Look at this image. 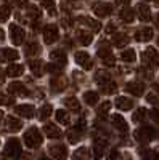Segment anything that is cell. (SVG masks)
<instances>
[{
    "mask_svg": "<svg viewBox=\"0 0 159 160\" xmlns=\"http://www.w3.org/2000/svg\"><path fill=\"white\" fill-rule=\"evenodd\" d=\"M119 157H121V154L117 152V149H113L108 155V160H119Z\"/></svg>",
    "mask_w": 159,
    "mask_h": 160,
    "instance_id": "7dc6e473",
    "label": "cell"
},
{
    "mask_svg": "<svg viewBox=\"0 0 159 160\" xmlns=\"http://www.w3.org/2000/svg\"><path fill=\"white\" fill-rule=\"evenodd\" d=\"M76 62L81 66L82 69H85V71H90V69H92V66H93L90 55H88V53H85V51H79V53H76Z\"/></svg>",
    "mask_w": 159,
    "mask_h": 160,
    "instance_id": "ba28073f",
    "label": "cell"
},
{
    "mask_svg": "<svg viewBox=\"0 0 159 160\" xmlns=\"http://www.w3.org/2000/svg\"><path fill=\"white\" fill-rule=\"evenodd\" d=\"M77 40H79V43L81 45H90L92 43V40H93V34L88 32V31H77Z\"/></svg>",
    "mask_w": 159,
    "mask_h": 160,
    "instance_id": "603a6c76",
    "label": "cell"
},
{
    "mask_svg": "<svg viewBox=\"0 0 159 160\" xmlns=\"http://www.w3.org/2000/svg\"><path fill=\"white\" fill-rule=\"evenodd\" d=\"M111 123H113V127H114L117 131L125 133V131L129 130V125H127V122H125V118H124L122 115H119V114L111 115Z\"/></svg>",
    "mask_w": 159,
    "mask_h": 160,
    "instance_id": "4fadbf2b",
    "label": "cell"
},
{
    "mask_svg": "<svg viewBox=\"0 0 159 160\" xmlns=\"http://www.w3.org/2000/svg\"><path fill=\"white\" fill-rule=\"evenodd\" d=\"M45 69H47L48 72H58V71H60V68H58V66H55V64H47Z\"/></svg>",
    "mask_w": 159,
    "mask_h": 160,
    "instance_id": "681fc988",
    "label": "cell"
},
{
    "mask_svg": "<svg viewBox=\"0 0 159 160\" xmlns=\"http://www.w3.org/2000/svg\"><path fill=\"white\" fill-rule=\"evenodd\" d=\"M13 102H15V101H13L11 98H8V96H0V104H2V106H10Z\"/></svg>",
    "mask_w": 159,
    "mask_h": 160,
    "instance_id": "bcb514c9",
    "label": "cell"
},
{
    "mask_svg": "<svg viewBox=\"0 0 159 160\" xmlns=\"http://www.w3.org/2000/svg\"><path fill=\"white\" fill-rule=\"evenodd\" d=\"M66 85H68V80H66L64 77H55L50 82V88L53 91H63L66 88Z\"/></svg>",
    "mask_w": 159,
    "mask_h": 160,
    "instance_id": "7402d4cb",
    "label": "cell"
},
{
    "mask_svg": "<svg viewBox=\"0 0 159 160\" xmlns=\"http://www.w3.org/2000/svg\"><path fill=\"white\" fill-rule=\"evenodd\" d=\"M119 15H121V19H122L124 22H132V21L135 19V11L132 10L130 7H124Z\"/></svg>",
    "mask_w": 159,
    "mask_h": 160,
    "instance_id": "d4e9b609",
    "label": "cell"
},
{
    "mask_svg": "<svg viewBox=\"0 0 159 160\" xmlns=\"http://www.w3.org/2000/svg\"><path fill=\"white\" fill-rule=\"evenodd\" d=\"M79 139H81V133H79V131H76V130H71V131L68 133V141H69L71 144H76V142H79Z\"/></svg>",
    "mask_w": 159,
    "mask_h": 160,
    "instance_id": "b9f144b4",
    "label": "cell"
},
{
    "mask_svg": "<svg viewBox=\"0 0 159 160\" xmlns=\"http://www.w3.org/2000/svg\"><path fill=\"white\" fill-rule=\"evenodd\" d=\"M130 2V0H117V3H121V5H127Z\"/></svg>",
    "mask_w": 159,
    "mask_h": 160,
    "instance_id": "816d5d0a",
    "label": "cell"
},
{
    "mask_svg": "<svg viewBox=\"0 0 159 160\" xmlns=\"http://www.w3.org/2000/svg\"><path fill=\"white\" fill-rule=\"evenodd\" d=\"M98 56L101 58V61L106 64V66H114V56H113V53L108 47H103L98 50Z\"/></svg>",
    "mask_w": 159,
    "mask_h": 160,
    "instance_id": "2e32d148",
    "label": "cell"
},
{
    "mask_svg": "<svg viewBox=\"0 0 159 160\" xmlns=\"http://www.w3.org/2000/svg\"><path fill=\"white\" fill-rule=\"evenodd\" d=\"M125 90L130 93V95H135V96H141L145 93V85L141 82H129L125 85Z\"/></svg>",
    "mask_w": 159,
    "mask_h": 160,
    "instance_id": "e0dca14e",
    "label": "cell"
},
{
    "mask_svg": "<svg viewBox=\"0 0 159 160\" xmlns=\"http://www.w3.org/2000/svg\"><path fill=\"white\" fill-rule=\"evenodd\" d=\"M113 29H114V24H108V26H106V32H108V34H111Z\"/></svg>",
    "mask_w": 159,
    "mask_h": 160,
    "instance_id": "f907efd6",
    "label": "cell"
},
{
    "mask_svg": "<svg viewBox=\"0 0 159 160\" xmlns=\"http://www.w3.org/2000/svg\"><path fill=\"white\" fill-rule=\"evenodd\" d=\"M135 58H137L135 50H132V48H127V50H124V51L121 53V59H122L124 62H134Z\"/></svg>",
    "mask_w": 159,
    "mask_h": 160,
    "instance_id": "d6a6232c",
    "label": "cell"
},
{
    "mask_svg": "<svg viewBox=\"0 0 159 160\" xmlns=\"http://www.w3.org/2000/svg\"><path fill=\"white\" fill-rule=\"evenodd\" d=\"M24 74V68L21 64H10L7 68V75L11 77V78H16V77H21Z\"/></svg>",
    "mask_w": 159,
    "mask_h": 160,
    "instance_id": "44dd1931",
    "label": "cell"
},
{
    "mask_svg": "<svg viewBox=\"0 0 159 160\" xmlns=\"http://www.w3.org/2000/svg\"><path fill=\"white\" fill-rule=\"evenodd\" d=\"M100 88H101V91H104V93H109V95H113V93L117 90V85H116L114 82H108V83L101 85Z\"/></svg>",
    "mask_w": 159,
    "mask_h": 160,
    "instance_id": "f35d334b",
    "label": "cell"
},
{
    "mask_svg": "<svg viewBox=\"0 0 159 160\" xmlns=\"http://www.w3.org/2000/svg\"><path fill=\"white\" fill-rule=\"evenodd\" d=\"M44 133H45V136L50 138V139H60L63 136V133L61 130L56 127V125H53V123H47L44 127Z\"/></svg>",
    "mask_w": 159,
    "mask_h": 160,
    "instance_id": "9a60e30c",
    "label": "cell"
},
{
    "mask_svg": "<svg viewBox=\"0 0 159 160\" xmlns=\"http://www.w3.org/2000/svg\"><path fill=\"white\" fill-rule=\"evenodd\" d=\"M145 115H146V109H145V108H138L134 112V115H132V120H134V122H141V120L145 118Z\"/></svg>",
    "mask_w": 159,
    "mask_h": 160,
    "instance_id": "74e56055",
    "label": "cell"
},
{
    "mask_svg": "<svg viewBox=\"0 0 159 160\" xmlns=\"http://www.w3.org/2000/svg\"><path fill=\"white\" fill-rule=\"evenodd\" d=\"M141 61L148 66V68L154 69L157 68V64H159V55H157V51L153 48V47H148L146 50L143 51V55H141Z\"/></svg>",
    "mask_w": 159,
    "mask_h": 160,
    "instance_id": "7a4b0ae2",
    "label": "cell"
},
{
    "mask_svg": "<svg viewBox=\"0 0 159 160\" xmlns=\"http://www.w3.org/2000/svg\"><path fill=\"white\" fill-rule=\"evenodd\" d=\"M153 88L156 90V93H159V83H154V85H153Z\"/></svg>",
    "mask_w": 159,
    "mask_h": 160,
    "instance_id": "db71d44e",
    "label": "cell"
},
{
    "mask_svg": "<svg viewBox=\"0 0 159 160\" xmlns=\"http://www.w3.org/2000/svg\"><path fill=\"white\" fill-rule=\"evenodd\" d=\"M48 152L55 160H66V157H68V149H66V146H63V144L48 146Z\"/></svg>",
    "mask_w": 159,
    "mask_h": 160,
    "instance_id": "52a82bcc",
    "label": "cell"
},
{
    "mask_svg": "<svg viewBox=\"0 0 159 160\" xmlns=\"http://www.w3.org/2000/svg\"><path fill=\"white\" fill-rule=\"evenodd\" d=\"M51 112H53V108H51L50 104H45L44 108L40 109V114H39V115H40L42 120H45V118H48V117L51 115Z\"/></svg>",
    "mask_w": 159,
    "mask_h": 160,
    "instance_id": "60d3db41",
    "label": "cell"
},
{
    "mask_svg": "<svg viewBox=\"0 0 159 160\" xmlns=\"http://www.w3.org/2000/svg\"><path fill=\"white\" fill-rule=\"evenodd\" d=\"M55 117H56L58 122L63 123V125H68V123H69V115H68V112H66L64 109H58V111L55 112Z\"/></svg>",
    "mask_w": 159,
    "mask_h": 160,
    "instance_id": "836d02e7",
    "label": "cell"
},
{
    "mask_svg": "<svg viewBox=\"0 0 159 160\" xmlns=\"http://www.w3.org/2000/svg\"><path fill=\"white\" fill-rule=\"evenodd\" d=\"M157 43H159V38H157Z\"/></svg>",
    "mask_w": 159,
    "mask_h": 160,
    "instance_id": "680465c9",
    "label": "cell"
},
{
    "mask_svg": "<svg viewBox=\"0 0 159 160\" xmlns=\"http://www.w3.org/2000/svg\"><path fill=\"white\" fill-rule=\"evenodd\" d=\"M111 11H113V7H111L109 3L97 2V3L93 5V13H95L98 18H106V16H109Z\"/></svg>",
    "mask_w": 159,
    "mask_h": 160,
    "instance_id": "9c48e42d",
    "label": "cell"
},
{
    "mask_svg": "<svg viewBox=\"0 0 159 160\" xmlns=\"http://www.w3.org/2000/svg\"><path fill=\"white\" fill-rule=\"evenodd\" d=\"M74 160H88L90 158V151L87 148H79L74 154H72Z\"/></svg>",
    "mask_w": 159,
    "mask_h": 160,
    "instance_id": "4dcf8cb0",
    "label": "cell"
},
{
    "mask_svg": "<svg viewBox=\"0 0 159 160\" xmlns=\"http://www.w3.org/2000/svg\"><path fill=\"white\" fill-rule=\"evenodd\" d=\"M15 112L21 117H26V118H32L34 114H35V109L32 104H19L15 108Z\"/></svg>",
    "mask_w": 159,
    "mask_h": 160,
    "instance_id": "8fae6325",
    "label": "cell"
},
{
    "mask_svg": "<svg viewBox=\"0 0 159 160\" xmlns=\"http://www.w3.org/2000/svg\"><path fill=\"white\" fill-rule=\"evenodd\" d=\"M113 43H114V47H117V48H122V47H125V45L129 43V37H127L125 34H116L114 38H113Z\"/></svg>",
    "mask_w": 159,
    "mask_h": 160,
    "instance_id": "f546056e",
    "label": "cell"
},
{
    "mask_svg": "<svg viewBox=\"0 0 159 160\" xmlns=\"http://www.w3.org/2000/svg\"><path fill=\"white\" fill-rule=\"evenodd\" d=\"M79 21L84 22V24H87L88 28H93L95 31H100V28H101L98 21H95V19H90L88 16H81V18H79Z\"/></svg>",
    "mask_w": 159,
    "mask_h": 160,
    "instance_id": "e575fe53",
    "label": "cell"
},
{
    "mask_svg": "<svg viewBox=\"0 0 159 160\" xmlns=\"http://www.w3.org/2000/svg\"><path fill=\"white\" fill-rule=\"evenodd\" d=\"M154 136H156V131L151 127H143L135 131V139L140 142H150L151 139H154Z\"/></svg>",
    "mask_w": 159,
    "mask_h": 160,
    "instance_id": "8992f818",
    "label": "cell"
},
{
    "mask_svg": "<svg viewBox=\"0 0 159 160\" xmlns=\"http://www.w3.org/2000/svg\"><path fill=\"white\" fill-rule=\"evenodd\" d=\"M154 21H156V24L159 26V13H157V15H156V19H154Z\"/></svg>",
    "mask_w": 159,
    "mask_h": 160,
    "instance_id": "11a10c76",
    "label": "cell"
},
{
    "mask_svg": "<svg viewBox=\"0 0 159 160\" xmlns=\"http://www.w3.org/2000/svg\"><path fill=\"white\" fill-rule=\"evenodd\" d=\"M5 155L10 158H18L21 155V142L18 138H10L5 144Z\"/></svg>",
    "mask_w": 159,
    "mask_h": 160,
    "instance_id": "3957f363",
    "label": "cell"
},
{
    "mask_svg": "<svg viewBox=\"0 0 159 160\" xmlns=\"http://www.w3.org/2000/svg\"><path fill=\"white\" fill-rule=\"evenodd\" d=\"M150 115H151V118L154 120V122L159 123V109H153V111L150 112Z\"/></svg>",
    "mask_w": 159,
    "mask_h": 160,
    "instance_id": "c3c4849f",
    "label": "cell"
},
{
    "mask_svg": "<svg viewBox=\"0 0 159 160\" xmlns=\"http://www.w3.org/2000/svg\"><path fill=\"white\" fill-rule=\"evenodd\" d=\"M153 29L151 28H141L137 31L135 34V38L138 40V42H150V40L153 38Z\"/></svg>",
    "mask_w": 159,
    "mask_h": 160,
    "instance_id": "d6986e66",
    "label": "cell"
},
{
    "mask_svg": "<svg viewBox=\"0 0 159 160\" xmlns=\"http://www.w3.org/2000/svg\"><path fill=\"white\" fill-rule=\"evenodd\" d=\"M85 118H79L77 120V123H76V131H82L84 128H85Z\"/></svg>",
    "mask_w": 159,
    "mask_h": 160,
    "instance_id": "f6af8a7d",
    "label": "cell"
},
{
    "mask_svg": "<svg viewBox=\"0 0 159 160\" xmlns=\"http://www.w3.org/2000/svg\"><path fill=\"white\" fill-rule=\"evenodd\" d=\"M95 80H97V82L100 83V87H101V85H104V83L111 82V75H109L108 71H98L97 75H95Z\"/></svg>",
    "mask_w": 159,
    "mask_h": 160,
    "instance_id": "1f68e13d",
    "label": "cell"
},
{
    "mask_svg": "<svg viewBox=\"0 0 159 160\" xmlns=\"http://www.w3.org/2000/svg\"><path fill=\"white\" fill-rule=\"evenodd\" d=\"M8 91L11 95H16V96H26V93H28L24 83H21V82H11L8 85Z\"/></svg>",
    "mask_w": 159,
    "mask_h": 160,
    "instance_id": "ac0fdd59",
    "label": "cell"
},
{
    "mask_svg": "<svg viewBox=\"0 0 159 160\" xmlns=\"http://www.w3.org/2000/svg\"><path fill=\"white\" fill-rule=\"evenodd\" d=\"M132 106H134V102H132L129 98H125V96H119L116 99V108L121 109V111H130Z\"/></svg>",
    "mask_w": 159,
    "mask_h": 160,
    "instance_id": "cb8c5ba5",
    "label": "cell"
},
{
    "mask_svg": "<svg viewBox=\"0 0 159 160\" xmlns=\"http://www.w3.org/2000/svg\"><path fill=\"white\" fill-rule=\"evenodd\" d=\"M42 141H44V136H42L40 130H39L37 127H31L28 131L24 133V142H26V146H28L29 149L40 148Z\"/></svg>",
    "mask_w": 159,
    "mask_h": 160,
    "instance_id": "6da1fadb",
    "label": "cell"
},
{
    "mask_svg": "<svg viewBox=\"0 0 159 160\" xmlns=\"http://www.w3.org/2000/svg\"><path fill=\"white\" fill-rule=\"evenodd\" d=\"M39 160H51V158H48V157H45V155H44V157H40V158H39Z\"/></svg>",
    "mask_w": 159,
    "mask_h": 160,
    "instance_id": "9f6ffc18",
    "label": "cell"
},
{
    "mask_svg": "<svg viewBox=\"0 0 159 160\" xmlns=\"http://www.w3.org/2000/svg\"><path fill=\"white\" fill-rule=\"evenodd\" d=\"M109 109H111V102H109V101H104V102H101V106L98 108V114L103 115V114L108 112Z\"/></svg>",
    "mask_w": 159,
    "mask_h": 160,
    "instance_id": "7bdbcfd3",
    "label": "cell"
},
{
    "mask_svg": "<svg viewBox=\"0 0 159 160\" xmlns=\"http://www.w3.org/2000/svg\"><path fill=\"white\" fill-rule=\"evenodd\" d=\"M7 125H8V130L10 131H18V130L23 128V122H21V120H18V118H15L13 115L7 117Z\"/></svg>",
    "mask_w": 159,
    "mask_h": 160,
    "instance_id": "4316f807",
    "label": "cell"
},
{
    "mask_svg": "<svg viewBox=\"0 0 159 160\" xmlns=\"http://www.w3.org/2000/svg\"><path fill=\"white\" fill-rule=\"evenodd\" d=\"M58 38H60L58 26H55V24H48V26H45V29H44V42L50 45V43H55Z\"/></svg>",
    "mask_w": 159,
    "mask_h": 160,
    "instance_id": "5b68a950",
    "label": "cell"
},
{
    "mask_svg": "<svg viewBox=\"0 0 159 160\" xmlns=\"http://www.w3.org/2000/svg\"><path fill=\"white\" fill-rule=\"evenodd\" d=\"M137 13H138V18L143 21V22H148L151 19V10L146 3H140L137 7Z\"/></svg>",
    "mask_w": 159,
    "mask_h": 160,
    "instance_id": "ffe728a7",
    "label": "cell"
},
{
    "mask_svg": "<svg viewBox=\"0 0 159 160\" xmlns=\"http://www.w3.org/2000/svg\"><path fill=\"white\" fill-rule=\"evenodd\" d=\"M64 106H66V108H69L71 111H74V112L81 111V102H79V99L74 98V96H68V98H66L64 99Z\"/></svg>",
    "mask_w": 159,
    "mask_h": 160,
    "instance_id": "83f0119b",
    "label": "cell"
},
{
    "mask_svg": "<svg viewBox=\"0 0 159 160\" xmlns=\"http://www.w3.org/2000/svg\"><path fill=\"white\" fill-rule=\"evenodd\" d=\"M26 55H28V56H34V55H37V53H39V45L37 43H28V47H26Z\"/></svg>",
    "mask_w": 159,
    "mask_h": 160,
    "instance_id": "ab89813d",
    "label": "cell"
},
{
    "mask_svg": "<svg viewBox=\"0 0 159 160\" xmlns=\"http://www.w3.org/2000/svg\"><path fill=\"white\" fill-rule=\"evenodd\" d=\"M40 5L50 13V15H55L56 10H55V0H40Z\"/></svg>",
    "mask_w": 159,
    "mask_h": 160,
    "instance_id": "d590c367",
    "label": "cell"
},
{
    "mask_svg": "<svg viewBox=\"0 0 159 160\" xmlns=\"http://www.w3.org/2000/svg\"><path fill=\"white\" fill-rule=\"evenodd\" d=\"M50 58H51L53 64L58 66V68H63V66H66V62H68V58H66V55L63 53V50H53L50 53Z\"/></svg>",
    "mask_w": 159,
    "mask_h": 160,
    "instance_id": "7c38bea8",
    "label": "cell"
},
{
    "mask_svg": "<svg viewBox=\"0 0 159 160\" xmlns=\"http://www.w3.org/2000/svg\"><path fill=\"white\" fill-rule=\"evenodd\" d=\"M2 118H3V112L0 111V122H2Z\"/></svg>",
    "mask_w": 159,
    "mask_h": 160,
    "instance_id": "6f0895ef",
    "label": "cell"
},
{
    "mask_svg": "<svg viewBox=\"0 0 159 160\" xmlns=\"http://www.w3.org/2000/svg\"><path fill=\"white\" fill-rule=\"evenodd\" d=\"M19 58V53L15 48H0V61L7 62V61H16Z\"/></svg>",
    "mask_w": 159,
    "mask_h": 160,
    "instance_id": "30bf717a",
    "label": "cell"
},
{
    "mask_svg": "<svg viewBox=\"0 0 159 160\" xmlns=\"http://www.w3.org/2000/svg\"><path fill=\"white\" fill-rule=\"evenodd\" d=\"M98 98H100V95L97 91H92V90H88V91H85L84 93V101L88 104V106H93V104H97L98 102Z\"/></svg>",
    "mask_w": 159,
    "mask_h": 160,
    "instance_id": "f1b7e54d",
    "label": "cell"
},
{
    "mask_svg": "<svg viewBox=\"0 0 159 160\" xmlns=\"http://www.w3.org/2000/svg\"><path fill=\"white\" fill-rule=\"evenodd\" d=\"M29 68H31V71H32V74L35 77H40L44 74V64H42V61H39V59L31 61L29 62Z\"/></svg>",
    "mask_w": 159,
    "mask_h": 160,
    "instance_id": "484cf974",
    "label": "cell"
},
{
    "mask_svg": "<svg viewBox=\"0 0 159 160\" xmlns=\"http://www.w3.org/2000/svg\"><path fill=\"white\" fill-rule=\"evenodd\" d=\"M3 38H5V32L0 29V40H3Z\"/></svg>",
    "mask_w": 159,
    "mask_h": 160,
    "instance_id": "f5cc1de1",
    "label": "cell"
},
{
    "mask_svg": "<svg viewBox=\"0 0 159 160\" xmlns=\"http://www.w3.org/2000/svg\"><path fill=\"white\" fill-rule=\"evenodd\" d=\"M146 101H148L150 104H153V106H159V98H157L156 95H148V96H146Z\"/></svg>",
    "mask_w": 159,
    "mask_h": 160,
    "instance_id": "ee69618b",
    "label": "cell"
},
{
    "mask_svg": "<svg viewBox=\"0 0 159 160\" xmlns=\"http://www.w3.org/2000/svg\"><path fill=\"white\" fill-rule=\"evenodd\" d=\"M10 38H11V42L15 43L16 47L23 45V43H24V38H26L24 29L19 28L18 24H11V26H10Z\"/></svg>",
    "mask_w": 159,
    "mask_h": 160,
    "instance_id": "277c9868",
    "label": "cell"
},
{
    "mask_svg": "<svg viewBox=\"0 0 159 160\" xmlns=\"http://www.w3.org/2000/svg\"><path fill=\"white\" fill-rule=\"evenodd\" d=\"M104 148H106V141H104V139L97 138V139H95V142H93V148H92V155H93V158H95V160H100V158L103 157Z\"/></svg>",
    "mask_w": 159,
    "mask_h": 160,
    "instance_id": "5bb4252c",
    "label": "cell"
},
{
    "mask_svg": "<svg viewBox=\"0 0 159 160\" xmlns=\"http://www.w3.org/2000/svg\"><path fill=\"white\" fill-rule=\"evenodd\" d=\"M11 15V8L8 5H2V8H0V22H5Z\"/></svg>",
    "mask_w": 159,
    "mask_h": 160,
    "instance_id": "8d00e7d4",
    "label": "cell"
}]
</instances>
